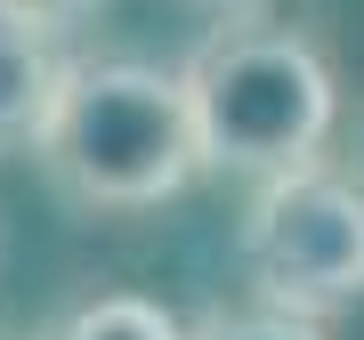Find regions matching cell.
<instances>
[{
	"label": "cell",
	"mask_w": 364,
	"mask_h": 340,
	"mask_svg": "<svg viewBox=\"0 0 364 340\" xmlns=\"http://www.w3.org/2000/svg\"><path fill=\"white\" fill-rule=\"evenodd\" d=\"M178 81H186V105H195L203 170H235V179L267 186V179L324 162L332 122H340V81L308 33L235 16L210 41H195Z\"/></svg>",
	"instance_id": "1"
},
{
	"label": "cell",
	"mask_w": 364,
	"mask_h": 340,
	"mask_svg": "<svg viewBox=\"0 0 364 340\" xmlns=\"http://www.w3.org/2000/svg\"><path fill=\"white\" fill-rule=\"evenodd\" d=\"M49 186L81 211H154L203 170L186 81L146 57H81L41 138Z\"/></svg>",
	"instance_id": "2"
},
{
	"label": "cell",
	"mask_w": 364,
	"mask_h": 340,
	"mask_svg": "<svg viewBox=\"0 0 364 340\" xmlns=\"http://www.w3.org/2000/svg\"><path fill=\"white\" fill-rule=\"evenodd\" d=\"M235 260H243V284L259 292V308L275 316L324 324V316L356 308L364 300V186L332 162L251 186Z\"/></svg>",
	"instance_id": "3"
},
{
	"label": "cell",
	"mask_w": 364,
	"mask_h": 340,
	"mask_svg": "<svg viewBox=\"0 0 364 340\" xmlns=\"http://www.w3.org/2000/svg\"><path fill=\"white\" fill-rule=\"evenodd\" d=\"M65 81H73V57H57V41L41 25H16L0 9V162L9 154H41Z\"/></svg>",
	"instance_id": "4"
},
{
	"label": "cell",
	"mask_w": 364,
	"mask_h": 340,
	"mask_svg": "<svg viewBox=\"0 0 364 340\" xmlns=\"http://www.w3.org/2000/svg\"><path fill=\"white\" fill-rule=\"evenodd\" d=\"M41 340H186V324L146 292H97V300L65 308Z\"/></svg>",
	"instance_id": "5"
},
{
	"label": "cell",
	"mask_w": 364,
	"mask_h": 340,
	"mask_svg": "<svg viewBox=\"0 0 364 340\" xmlns=\"http://www.w3.org/2000/svg\"><path fill=\"white\" fill-rule=\"evenodd\" d=\"M186 340H324V324H299V316H275V308H210L186 324Z\"/></svg>",
	"instance_id": "6"
},
{
	"label": "cell",
	"mask_w": 364,
	"mask_h": 340,
	"mask_svg": "<svg viewBox=\"0 0 364 340\" xmlns=\"http://www.w3.org/2000/svg\"><path fill=\"white\" fill-rule=\"evenodd\" d=\"M0 9H9L16 25H41V33H65V25H81V16L97 9V0H0Z\"/></svg>",
	"instance_id": "7"
},
{
	"label": "cell",
	"mask_w": 364,
	"mask_h": 340,
	"mask_svg": "<svg viewBox=\"0 0 364 340\" xmlns=\"http://www.w3.org/2000/svg\"><path fill=\"white\" fill-rule=\"evenodd\" d=\"M348 179L364 186V105H356V130H348Z\"/></svg>",
	"instance_id": "8"
},
{
	"label": "cell",
	"mask_w": 364,
	"mask_h": 340,
	"mask_svg": "<svg viewBox=\"0 0 364 340\" xmlns=\"http://www.w3.org/2000/svg\"><path fill=\"white\" fill-rule=\"evenodd\" d=\"M195 9H219V16H243V9H259V0H195Z\"/></svg>",
	"instance_id": "9"
}]
</instances>
